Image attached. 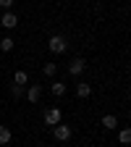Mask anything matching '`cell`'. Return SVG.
I'll return each mask as SVG.
<instances>
[{
	"instance_id": "3",
	"label": "cell",
	"mask_w": 131,
	"mask_h": 147,
	"mask_svg": "<svg viewBox=\"0 0 131 147\" xmlns=\"http://www.w3.org/2000/svg\"><path fill=\"white\" fill-rule=\"evenodd\" d=\"M84 68H87V61H84V58H73V61L68 63V74H71V76H79Z\"/></svg>"
},
{
	"instance_id": "5",
	"label": "cell",
	"mask_w": 131,
	"mask_h": 147,
	"mask_svg": "<svg viewBox=\"0 0 131 147\" xmlns=\"http://www.w3.org/2000/svg\"><path fill=\"white\" fill-rule=\"evenodd\" d=\"M0 24H3L5 29H13V26L18 24V18H16V13H13V11H8V13L0 16Z\"/></svg>"
},
{
	"instance_id": "9",
	"label": "cell",
	"mask_w": 131,
	"mask_h": 147,
	"mask_svg": "<svg viewBox=\"0 0 131 147\" xmlns=\"http://www.w3.org/2000/svg\"><path fill=\"white\" fill-rule=\"evenodd\" d=\"M29 82V76H26V71H16L13 74V84H18V87H24Z\"/></svg>"
},
{
	"instance_id": "12",
	"label": "cell",
	"mask_w": 131,
	"mask_h": 147,
	"mask_svg": "<svg viewBox=\"0 0 131 147\" xmlns=\"http://www.w3.org/2000/svg\"><path fill=\"white\" fill-rule=\"evenodd\" d=\"M8 142H11V129L0 126V144H8Z\"/></svg>"
},
{
	"instance_id": "1",
	"label": "cell",
	"mask_w": 131,
	"mask_h": 147,
	"mask_svg": "<svg viewBox=\"0 0 131 147\" xmlns=\"http://www.w3.org/2000/svg\"><path fill=\"white\" fill-rule=\"evenodd\" d=\"M47 47H50V53H55V55H60V53H66L68 42H66V37H60V34H55V37H50V42H47Z\"/></svg>"
},
{
	"instance_id": "11",
	"label": "cell",
	"mask_w": 131,
	"mask_h": 147,
	"mask_svg": "<svg viewBox=\"0 0 131 147\" xmlns=\"http://www.w3.org/2000/svg\"><path fill=\"white\" fill-rule=\"evenodd\" d=\"M52 95H55V97H63V95H66V84H63V82H55V84H52Z\"/></svg>"
},
{
	"instance_id": "13",
	"label": "cell",
	"mask_w": 131,
	"mask_h": 147,
	"mask_svg": "<svg viewBox=\"0 0 131 147\" xmlns=\"http://www.w3.org/2000/svg\"><path fill=\"white\" fill-rule=\"evenodd\" d=\"M55 71H58V66H55V63H45V68H42L45 76H55Z\"/></svg>"
},
{
	"instance_id": "14",
	"label": "cell",
	"mask_w": 131,
	"mask_h": 147,
	"mask_svg": "<svg viewBox=\"0 0 131 147\" xmlns=\"http://www.w3.org/2000/svg\"><path fill=\"white\" fill-rule=\"evenodd\" d=\"M118 139H121V144H128V142H131V131H128V129H123V131L118 134Z\"/></svg>"
},
{
	"instance_id": "6",
	"label": "cell",
	"mask_w": 131,
	"mask_h": 147,
	"mask_svg": "<svg viewBox=\"0 0 131 147\" xmlns=\"http://www.w3.org/2000/svg\"><path fill=\"white\" fill-rule=\"evenodd\" d=\"M40 97H42V87H40V84H32V87L26 89V100H29V102H37Z\"/></svg>"
},
{
	"instance_id": "2",
	"label": "cell",
	"mask_w": 131,
	"mask_h": 147,
	"mask_svg": "<svg viewBox=\"0 0 131 147\" xmlns=\"http://www.w3.org/2000/svg\"><path fill=\"white\" fill-rule=\"evenodd\" d=\"M52 137L58 139V142H66V139H71V126H66V123L52 126Z\"/></svg>"
},
{
	"instance_id": "7",
	"label": "cell",
	"mask_w": 131,
	"mask_h": 147,
	"mask_svg": "<svg viewBox=\"0 0 131 147\" xmlns=\"http://www.w3.org/2000/svg\"><path fill=\"white\" fill-rule=\"evenodd\" d=\"M76 95H79L81 100H84V97H89V95H92V87H89V84H84V82H81V84H76Z\"/></svg>"
},
{
	"instance_id": "4",
	"label": "cell",
	"mask_w": 131,
	"mask_h": 147,
	"mask_svg": "<svg viewBox=\"0 0 131 147\" xmlns=\"http://www.w3.org/2000/svg\"><path fill=\"white\" fill-rule=\"evenodd\" d=\"M45 123H47V126H58V123H60V110H58V108L45 110Z\"/></svg>"
},
{
	"instance_id": "16",
	"label": "cell",
	"mask_w": 131,
	"mask_h": 147,
	"mask_svg": "<svg viewBox=\"0 0 131 147\" xmlns=\"http://www.w3.org/2000/svg\"><path fill=\"white\" fill-rule=\"evenodd\" d=\"M13 3H16V0H0V8H11Z\"/></svg>"
},
{
	"instance_id": "10",
	"label": "cell",
	"mask_w": 131,
	"mask_h": 147,
	"mask_svg": "<svg viewBox=\"0 0 131 147\" xmlns=\"http://www.w3.org/2000/svg\"><path fill=\"white\" fill-rule=\"evenodd\" d=\"M13 45H16V42L11 40V37H3V40H0V50H3V53H11Z\"/></svg>"
},
{
	"instance_id": "15",
	"label": "cell",
	"mask_w": 131,
	"mask_h": 147,
	"mask_svg": "<svg viewBox=\"0 0 131 147\" xmlns=\"http://www.w3.org/2000/svg\"><path fill=\"white\" fill-rule=\"evenodd\" d=\"M11 95H13L16 100H18V97L24 95V87H18V84H13V87H11Z\"/></svg>"
},
{
	"instance_id": "8",
	"label": "cell",
	"mask_w": 131,
	"mask_h": 147,
	"mask_svg": "<svg viewBox=\"0 0 131 147\" xmlns=\"http://www.w3.org/2000/svg\"><path fill=\"white\" fill-rule=\"evenodd\" d=\"M102 126H105V129H116V126H118V118H116L113 113H107V116H102Z\"/></svg>"
}]
</instances>
